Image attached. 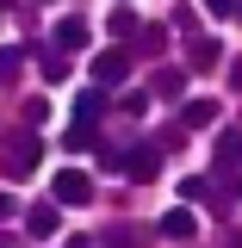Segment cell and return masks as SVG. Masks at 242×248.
<instances>
[{
    "instance_id": "cell-14",
    "label": "cell",
    "mask_w": 242,
    "mask_h": 248,
    "mask_svg": "<svg viewBox=\"0 0 242 248\" xmlns=\"http://www.w3.org/2000/svg\"><path fill=\"white\" fill-rule=\"evenodd\" d=\"M205 192H211V180H205V174H193V180H180V205H193V199H205Z\"/></svg>"
},
{
    "instance_id": "cell-6",
    "label": "cell",
    "mask_w": 242,
    "mask_h": 248,
    "mask_svg": "<svg viewBox=\"0 0 242 248\" xmlns=\"http://www.w3.org/2000/svg\"><path fill=\"white\" fill-rule=\"evenodd\" d=\"M25 236L31 242H50L56 236V205H31L25 211Z\"/></svg>"
},
{
    "instance_id": "cell-5",
    "label": "cell",
    "mask_w": 242,
    "mask_h": 248,
    "mask_svg": "<svg viewBox=\"0 0 242 248\" xmlns=\"http://www.w3.org/2000/svg\"><path fill=\"white\" fill-rule=\"evenodd\" d=\"M118 168L130 174V180H155V168H161V149H155V143H143V149L118 155Z\"/></svg>"
},
{
    "instance_id": "cell-11",
    "label": "cell",
    "mask_w": 242,
    "mask_h": 248,
    "mask_svg": "<svg viewBox=\"0 0 242 248\" xmlns=\"http://www.w3.org/2000/svg\"><path fill=\"white\" fill-rule=\"evenodd\" d=\"M99 112H106V93H81L75 99V118L81 124H99Z\"/></svg>"
},
{
    "instance_id": "cell-8",
    "label": "cell",
    "mask_w": 242,
    "mask_h": 248,
    "mask_svg": "<svg viewBox=\"0 0 242 248\" xmlns=\"http://www.w3.org/2000/svg\"><path fill=\"white\" fill-rule=\"evenodd\" d=\"M217 56H224V50H217V37H193V50H186L193 68H217Z\"/></svg>"
},
{
    "instance_id": "cell-18",
    "label": "cell",
    "mask_w": 242,
    "mask_h": 248,
    "mask_svg": "<svg viewBox=\"0 0 242 248\" xmlns=\"http://www.w3.org/2000/svg\"><path fill=\"white\" fill-rule=\"evenodd\" d=\"M19 211V205H13V192H0V217H13Z\"/></svg>"
},
{
    "instance_id": "cell-4",
    "label": "cell",
    "mask_w": 242,
    "mask_h": 248,
    "mask_svg": "<svg viewBox=\"0 0 242 248\" xmlns=\"http://www.w3.org/2000/svg\"><path fill=\"white\" fill-rule=\"evenodd\" d=\"M161 236H168V242H193V236H199V211H193V205H174V211L161 217Z\"/></svg>"
},
{
    "instance_id": "cell-1",
    "label": "cell",
    "mask_w": 242,
    "mask_h": 248,
    "mask_svg": "<svg viewBox=\"0 0 242 248\" xmlns=\"http://www.w3.org/2000/svg\"><path fill=\"white\" fill-rule=\"evenodd\" d=\"M37 155H44V137H37L31 124H19V130L6 137V174H13V180H25L31 168H37Z\"/></svg>"
},
{
    "instance_id": "cell-9",
    "label": "cell",
    "mask_w": 242,
    "mask_h": 248,
    "mask_svg": "<svg viewBox=\"0 0 242 248\" xmlns=\"http://www.w3.org/2000/svg\"><path fill=\"white\" fill-rule=\"evenodd\" d=\"M217 118V99H186V106H180V124H186V130H193V124H211Z\"/></svg>"
},
{
    "instance_id": "cell-19",
    "label": "cell",
    "mask_w": 242,
    "mask_h": 248,
    "mask_svg": "<svg viewBox=\"0 0 242 248\" xmlns=\"http://www.w3.org/2000/svg\"><path fill=\"white\" fill-rule=\"evenodd\" d=\"M236 13H242V0H236Z\"/></svg>"
},
{
    "instance_id": "cell-3",
    "label": "cell",
    "mask_w": 242,
    "mask_h": 248,
    "mask_svg": "<svg viewBox=\"0 0 242 248\" xmlns=\"http://www.w3.org/2000/svg\"><path fill=\"white\" fill-rule=\"evenodd\" d=\"M124 75H130V50H99L93 56V81L99 87H118Z\"/></svg>"
},
{
    "instance_id": "cell-13",
    "label": "cell",
    "mask_w": 242,
    "mask_h": 248,
    "mask_svg": "<svg viewBox=\"0 0 242 248\" xmlns=\"http://www.w3.org/2000/svg\"><path fill=\"white\" fill-rule=\"evenodd\" d=\"M161 44H168V31H161V25H149L143 37H137V50H143V56H161Z\"/></svg>"
},
{
    "instance_id": "cell-17",
    "label": "cell",
    "mask_w": 242,
    "mask_h": 248,
    "mask_svg": "<svg viewBox=\"0 0 242 248\" xmlns=\"http://www.w3.org/2000/svg\"><path fill=\"white\" fill-rule=\"evenodd\" d=\"M230 87H236V93H242V56H236V62H230Z\"/></svg>"
},
{
    "instance_id": "cell-15",
    "label": "cell",
    "mask_w": 242,
    "mask_h": 248,
    "mask_svg": "<svg viewBox=\"0 0 242 248\" xmlns=\"http://www.w3.org/2000/svg\"><path fill=\"white\" fill-rule=\"evenodd\" d=\"M19 62H25V50H13V44H6V50H0V81H13V75H19Z\"/></svg>"
},
{
    "instance_id": "cell-10",
    "label": "cell",
    "mask_w": 242,
    "mask_h": 248,
    "mask_svg": "<svg viewBox=\"0 0 242 248\" xmlns=\"http://www.w3.org/2000/svg\"><path fill=\"white\" fill-rule=\"evenodd\" d=\"M93 143H99V130H93V124H75V130L62 137V149H68V155H81V149H93Z\"/></svg>"
},
{
    "instance_id": "cell-12",
    "label": "cell",
    "mask_w": 242,
    "mask_h": 248,
    "mask_svg": "<svg viewBox=\"0 0 242 248\" xmlns=\"http://www.w3.org/2000/svg\"><path fill=\"white\" fill-rule=\"evenodd\" d=\"M217 168H242V137H217Z\"/></svg>"
},
{
    "instance_id": "cell-16",
    "label": "cell",
    "mask_w": 242,
    "mask_h": 248,
    "mask_svg": "<svg viewBox=\"0 0 242 248\" xmlns=\"http://www.w3.org/2000/svg\"><path fill=\"white\" fill-rule=\"evenodd\" d=\"M205 13H211V19H230V13H236V0H205Z\"/></svg>"
},
{
    "instance_id": "cell-7",
    "label": "cell",
    "mask_w": 242,
    "mask_h": 248,
    "mask_svg": "<svg viewBox=\"0 0 242 248\" xmlns=\"http://www.w3.org/2000/svg\"><path fill=\"white\" fill-rule=\"evenodd\" d=\"M81 44H87V19H62V25H56V50H62V56H75Z\"/></svg>"
},
{
    "instance_id": "cell-2",
    "label": "cell",
    "mask_w": 242,
    "mask_h": 248,
    "mask_svg": "<svg viewBox=\"0 0 242 248\" xmlns=\"http://www.w3.org/2000/svg\"><path fill=\"white\" fill-rule=\"evenodd\" d=\"M87 199H93V180L81 174V168H68V174L50 180V205H87Z\"/></svg>"
}]
</instances>
